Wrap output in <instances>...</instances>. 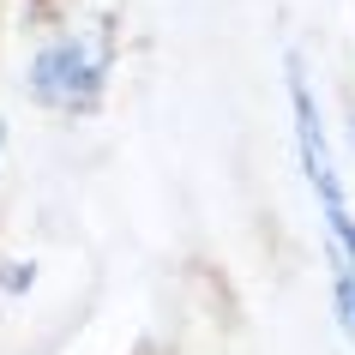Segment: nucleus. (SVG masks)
<instances>
[{"mask_svg":"<svg viewBox=\"0 0 355 355\" xmlns=\"http://www.w3.org/2000/svg\"><path fill=\"white\" fill-rule=\"evenodd\" d=\"M289 109H295L301 168H307V181H313L319 205H325V223H331V217H349V205H343V187H337L331 145H325V132H319V103H313V91H307V78H301V60H295V55H289Z\"/></svg>","mask_w":355,"mask_h":355,"instance_id":"obj_2","label":"nucleus"},{"mask_svg":"<svg viewBox=\"0 0 355 355\" xmlns=\"http://www.w3.org/2000/svg\"><path fill=\"white\" fill-rule=\"evenodd\" d=\"M349 132H355V121H349Z\"/></svg>","mask_w":355,"mask_h":355,"instance_id":"obj_7","label":"nucleus"},{"mask_svg":"<svg viewBox=\"0 0 355 355\" xmlns=\"http://www.w3.org/2000/svg\"><path fill=\"white\" fill-rule=\"evenodd\" d=\"M31 277H37V271H31V265H19V259L0 265V289H31Z\"/></svg>","mask_w":355,"mask_h":355,"instance_id":"obj_4","label":"nucleus"},{"mask_svg":"<svg viewBox=\"0 0 355 355\" xmlns=\"http://www.w3.org/2000/svg\"><path fill=\"white\" fill-rule=\"evenodd\" d=\"M103 73H109L103 42L91 49V42H78V37H60V42H49V49L31 60V96H37L42 109H60V114L96 109Z\"/></svg>","mask_w":355,"mask_h":355,"instance_id":"obj_1","label":"nucleus"},{"mask_svg":"<svg viewBox=\"0 0 355 355\" xmlns=\"http://www.w3.org/2000/svg\"><path fill=\"white\" fill-rule=\"evenodd\" d=\"M0 139H6V127H0Z\"/></svg>","mask_w":355,"mask_h":355,"instance_id":"obj_6","label":"nucleus"},{"mask_svg":"<svg viewBox=\"0 0 355 355\" xmlns=\"http://www.w3.org/2000/svg\"><path fill=\"white\" fill-rule=\"evenodd\" d=\"M331 259H337V265H349V271H355V247H349V253H331Z\"/></svg>","mask_w":355,"mask_h":355,"instance_id":"obj_5","label":"nucleus"},{"mask_svg":"<svg viewBox=\"0 0 355 355\" xmlns=\"http://www.w3.org/2000/svg\"><path fill=\"white\" fill-rule=\"evenodd\" d=\"M331 301H337V319H343V337H349V343H355V271H349V265H337Z\"/></svg>","mask_w":355,"mask_h":355,"instance_id":"obj_3","label":"nucleus"}]
</instances>
